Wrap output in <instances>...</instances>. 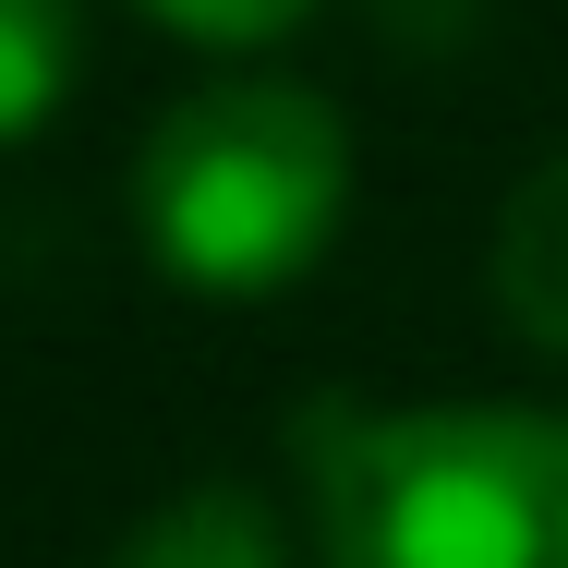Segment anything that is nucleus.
Masks as SVG:
<instances>
[{
    "label": "nucleus",
    "mask_w": 568,
    "mask_h": 568,
    "mask_svg": "<svg viewBox=\"0 0 568 568\" xmlns=\"http://www.w3.org/2000/svg\"><path fill=\"white\" fill-rule=\"evenodd\" d=\"M303 448L327 568H568L557 412H327Z\"/></svg>",
    "instance_id": "1"
},
{
    "label": "nucleus",
    "mask_w": 568,
    "mask_h": 568,
    "mask_svg": "<svg viewBox=\"0 0 568 568\" xmlns=\"http://www.w3.org/2000/svg\"><path fill=\"white\" fill-rule=\"evenodd\" d=\"M351 206V133L315 85L291 73H230V85H194L182 110L145 133L133 158V219H145V254L206 291V303H266L291 291L327 242H339Z\"/></svg>",
    "instance_id": "2"
},
{
    "label": "nucleus",
    "mask_w": 568,
    "mask_h": 568,
    "mask_svg": "<svg viewBox=\"0 0 568 568\" xmlns=\"http://www.w3.org/2000/svg\"><path fill=\"white\" fill-rule=\"evenodd\" d=\"M496 303L532 351L568 363V158H545L496 219Z\"/></svg>",
    "instance_id": "3"
},
{
    "label": "nucleus",
    "mask_w": 568,
    "mask_h": 568,
    "mask_svg": "<svg viewBox=\"0 0 568 568\" xmlns=\"http://www.w3.org/2000/svg\"><path fill=\"white\" fill-rule=\"evenodd\" d=\"M85 73V0H0V145L49 133Z\"/></svg>",
    "instance_id": "4"
},
{
    "label": "nucleus",
    "mask_w": 568,
    "mask_h": 568,
    "mask_svg": "<svg viewBox=\"0 0 568 568\" xmlns=\"http://www.w3.org/2000/svg\"><path fill=\"white\" fill-rule=\"evenodd\" d=\"M110 568H278V532H266V508H254L242 484H194V496H170Z\"/></svg>",
    "instance_id": "5"
},
{
    "label": "nucleus",
    "mask_w": 568,
    "mask_h": 568,
    "mask_svg": "<svg viewBox=\"0 0 568 568\" xmlns=\"http://www.w3.org/2000/svg\"><path fill=\"white\" fill-rule=\"evenodd\" d=\"M170 37H194V49H266V37H291L315 0H145Z\"/></svg>",
    "instance_id": "6"
}]
</instances>
